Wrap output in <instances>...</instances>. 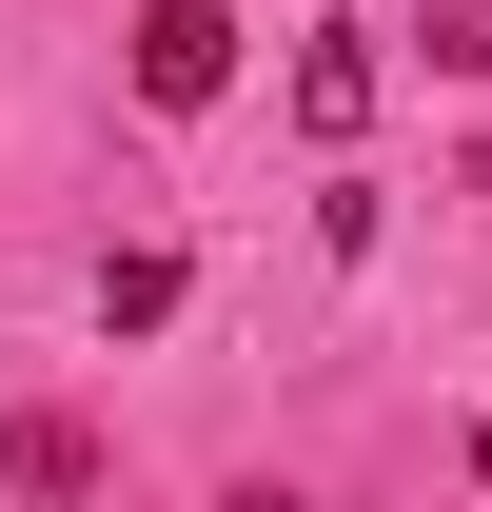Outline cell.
<instances>
[{
	"label": "cell",
	"instance_id": "obj_5",
	"mask_svg": "<svg viewBox=\"0 0 492 512\" xmlns=\"http://www.w3.org/2000/svg\"><path fill=\"white\" fill-rule=\"evenodd\" d=\"M414 40H433V79H492V0H433Z\"/></svg>",
	"mask_w": 492,
	"mask_h": 512
},
{
	"label": "cell",
	"instance_id": "obj_2",
	"mask_svg": "<svg viewBox=\"0 0 492 512\" xmlns=\"http://www.w3.org/2000/svg\"><path fill=\"white\" fill-rule=\"evenodd\" d=\"M0 493H20V512H79V493H99V434H79V414H0Z\"/></svg>",
	"mask_w": 492,
	"mask_h": 512
},
{
	"label": "cell",
	"instance_id": "obj_1",
	"mask_svg": "<svg viewBox=\"0 0 492 512\" xmlns=\"http://www.w3.org/2000/svg\"><path fill=\"white\" fill-rule=\"evenodd\" d=\"M138 99H158V119L237 99V20H217V0H138Z\"/></svg>",
	"mask_w": 492,
	"mask_h": 512
},
{
	"label": "cell",
	"instance_id": "obj_6",
	"mask_svg": "<svg viewBox=\"0 0 492 512\" xmlns=\"http://www.w3.org/2000/svg\"><path fill=\"white\" fill-rule=\"evenodd\" d=\"M217 512H315V493H276V473H237V493H217Z\"/></svg>",
	"mask_w": 492,
	"mask_h": 512
},
{
	"label": "cell",
	"instance_id": "obj_4",
	"mask_svg": "<svg viewBox=\"0 0 492 512\" xmlns=\"http://www.w3.org/2000/svg\"><path fill=\"white\" fill-rule=\"evenodd\" d=\"M178 296H197V256H178V237H119V256H99V335H158Z\"/></svg>",
	"mask_w": 492,
	"mask_h": 512
},
{
	"label": "cell",
	"instance_id": "obj_3",
	"mask_svg": "<svg viewBox=\"0 0 492 512\" xmlns=\"http://www.w3.org/2000/svg\"><path fill=\"white\" fill-rule=\"evenodd\" d=\"M374 119V40H355V20H335V40H296V138H315V158H335V138H355Z\"/></svg>",
	"mask_w": 492,
	"mask_h": 512
}]
</instances>
